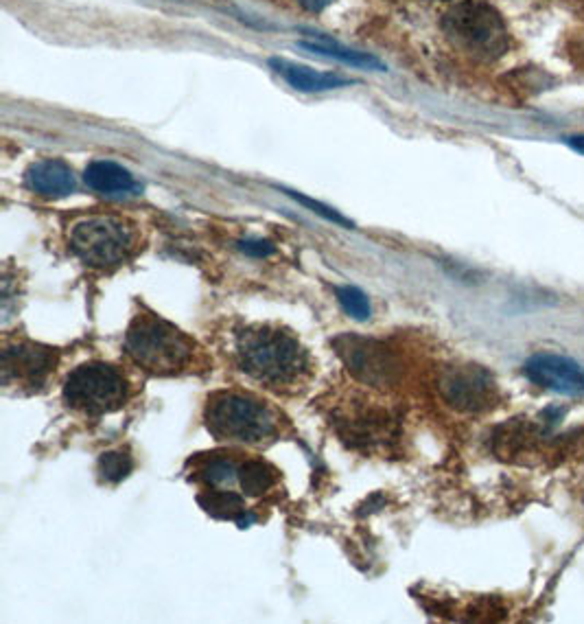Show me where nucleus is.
Masks as SVG:
<instances>
[{
    "label": "nucleus",
    "instance_id": "f257e3e1",
    "mask_svg": "<svg viewBox=\"0 0 584 624\" xmlns=\"http://www.w3.org/2000/svg\"><path fill=\"white\" fill-rule=\"evenodd\" d=\"M239 364L250 377L280 388L294 386L309 371V355L294 335L276 327H250L237 335Z\"/></svg>",
    "mask_w": 584,
    "mask_h": 624
},
{
    "label": "nucleus",
    "instance_id": "f03ea898",
    "mask_svg": "<svg viewBox=\"0 0 584 624\" xmlns=\"http://www.w3.org/2000/svg\"><path fill=\"white\" fill-rule=\"evenodd\" d=\"M125 351L136 366L154 375H178L195 362V342L151 314L134 318L125 335Z\"/></svg>",
    "mask_w": 584,
    "mask_h": 624
},
{
    "label": "nucleus",
    "instance_id": "7ed1b4c3",
    "mask_svg": "<svg viewBox=\"0 0 584 624\" xmlns=\"http://www.w3.org/2000/svg\"><path fill=\"white\" fill-rule=\"evenodd\" d=\"M206 425L219 441L263 443L276 434V416L252 397L237 392H219L208 401Z\"/></svg>",
    "mask_w": 584,
    "mask_h": 624
},
{
    "label": "nucleus",
    "instance_id": "20e7f679",
    "mask_svg": "<svg viewBox=\"0 0 584 624\" xmlns=\"http://www.w3.org/2000/svg\"><path fill=\"white\" fill-rule=\"evenodd\" d=\"M70 248L90 268H116L132 257L136 235L123 219L88 217L70 230Z\"/></svg>",
    "mask_w": 584,
    "mask_h": 624
},
{
    "label": "nucleus",
    "instance_id": "39448f33",
    "mask_svg": "<svg viewBox=\"0 0 584 624\" xmlns=\"http://www.w3.org/2000/svg\"><path fill=\"white\" fill-rule=\"evenodd\" d=\"M449 38L466 53L493 60L508 49V33L497 11L475 0L451 9L445 18Z\"/></svg>",
    "mask_w": 584,
    "mask_h": 624
},
{
    "label": "nucleus",
    "instance_id": "423d86ee",
    "mask_svg": "<svg viewBox=\"0 0 584 624\" xmlns=\"http://www.w3.org/2000/svg\"><path fill=\"white\" fill-rule=\"evenodd\" d=\"M64 401L88 416L108 414L127 401V381L114 366L84 364L66 377Z\"/></svg>",
    "mask_w": 584,
    "mask_h": 624
},
{
    "label": "nucleus",
    "instance_id": "0eeeda50",
    "mask_svg": "<svg viewBox=\"0 0 584 624\" xmlns=\"http://www.w3.org/2000/svg\"><path fill=\"white\" fill-rule=\"evenodd\" d=\"M440 392L455 410L482 412L497 399V381L482 366H455L442 375Z\"/></svg>",
    "mask_w": 584,
    "mask_h": 624
},
{
    "label": "nucleus",
    "instance_id": "6e6552de",
    "mask_svg": "<svg viewBox=\"0 0 584 624\" xmlns=\"http://www.w3.org/2000/svg\"><path fill=\"white\" fill-rule=\"evenodd\" d=\"M525 377L534 386L563 397L584 395V366L567 355L536 353L523 366Z\"/></svg>",
    "mask_w": 584,
    "mask_h": 624
},
{
    "label": "nucleus",
    "instance_id": "1a4fd4ad",
    "mask_svg": "<svg viewBox=\"0 0 584 624\" xmlns=\"http://www.w3.org/2000/svg\"><path fill=\"white\" fill-rule=\"evenodd\" d=\"M57 353L40 344L18 342L3 351V381L20 386H42L55 371Z\"/></svg>",
    "mask_w": 584,
    "mask_h": 624
},
{
    "label": "nucleus",
    "instance_id": "9d476101",
    "mask_svg": "<svg viewBox=\"0 0 584 624\" xmlns=\"http://www.w3.org/2000/svg\"><path fill=\"white\" fill-rule=\"evenodd\" d=\"M335 346L340 349V355L344 357L350 371L359 379H364L366 384H388L394 364L381 344L346 335V338L337 340Z\"/></svg>",
    "mask_w": 584,
    "mask_h": 624
},
{
    "label": "nucleus",
    "instance_id": "9b49d317",
    "mask_svg": "<svg viewBox=\"0 0 584 624\" xmlns=\"http://www.w3.org/2000/svg\"><path fill=\"white\" fill-rule=\"evenodd\" d=\"M29 189L44 198H66L75 191V176L62 160H42L27 169Z\"/></svg>",
    "mask_w": 584,
    "mask_h": 624
},
{
    "label": "nucleus",
    "instance_id": "f8f14e48",
    "mask_svg": "<svg viewBox=\"0 0 584 624\" xmlns=\"http://www.w3.org/2000/svg\"><path fill=\"white\" fill-rule=\"evenodd\" d=\"M270 64L291 88H296L300 92H326V90H335V88H344L353 84V79H346L333 73L313 71V68L309 66L278 60V57L270 60Z\"/></svg>",
    "mask_w": 584,
    "mask_h": 624
},
{
    "label": "nucleus",
    "instance_id": "ddd939ff",
    "mask_svg": "<svg viewBox=\"0 0 584 624\" xmlns=\"http://www.w3.org/2000/svg\"><path fill=\"white\" fill-rule=\"evenodd\" d=\"M84 180L92 191L99 193H127L136 189L134 176L125 167L110 160H95L86 167Z\"/></svg>",
    "mask_w": 584,
    "mask_h": 624
},
{
    "label": "nucleus",
    "instance_id": "4468645a",
    "mask_svg": "<svg viewBox=\"0 0 584 624\" xmlns=\"http://www.w3.org/2000/svg\"><path fill=\"white\" fill-rule=\"evenodd\" d=\"M302 49H309L318 55L333 57V60H340L344 64L370 68V71H385L383 62L377 60L375 55L353 51V49H348V46H342L340 42H333L331 38H324V36H318V38L313 36V42H302Z\"/></svg>",
    "mask_w": 584,
    "mask_h": 624
},
{
    "label": "nucleus",
    "instance_id": "2eb2a0df",
    "mask_svg": "<svg viewBox=\"0 0 584 624\" xmlns=\"http://www.w3.org/2000/svg\"><path fill=\"white\" fill-rule=\"evenodd\" d=\"M239 484L248 495H263L270 491L276 482V471L263 460H248L237 469Z\"/></svg>",
    "mask_w": 584,
    "mask_h": 624
},
{
    "label": "nucleus",
    "instance_id": "dca6fc26",
    "mask_svg": "<svg viewBox=\"0 0 584 624\" xmlns=\"http://www.w3.org/2000/svg\"><path fill=\"white\" fill-rule=\"evenodd\" d=\"M200 504L206 511L219 519H239L245 513L243 500L230 491H210L200 498Z\"/></svg>",
    "mask_w": 584,
    "mask_h": 624
},
{
    "label": "nucleus",
    "instance_id": "f3484780",
    "mask_svg": "<svg viewBox=\"0 0 584 624\" xmlns=\"http://www.w3.org/2000/svg\"><path fill=\"white\" fill-rule=\"evenodd\" d=\"M134 469V460L130 454L108 452L99 458V473L105 482H121Z\"/></svg>",
    "mask_w": 584,
    "mask_h": 624
},
{
    "label": "nucleus",
    "instance_id": "a211bd4d",
    "mask_svg": "<svg viewBox=\"0 0 584 624\" xmlns=\"http://www.w3.org/2000/svg\"><path fill=\"white\" fill-rule=\"evenodd\" d=\"M335 294H337V300H340V305L348 316H353L357 320L370 318V314H372L370 300L364 292L357 290V287H337Z\"/></svg>",
    "mask_w": 584,
    "mask_h": 624
},
{
    "label": "nucleus",
    "instance_id": "6ab92c4d",
    "mask_svg": "<svg viewBox=\"0 0 584 624\" xmlns=\"http://www.w3.org/2000/svg\"><path fill=\"white\" fill-rule=\"evenodd\" d=\"M232 476H235V467H232L230 460H213L210 465L204 469V478L210 484H224L228 482Z\"/></svg>",
    "mask_w": 584,
    "mask_h": 624
},
{
    "label": "nucleus",
    "instance_id": "aec40b11",
    "mask_svg": "<svg viewBox=\"0 0 584 624\" xmlns=\"http://www.w3.org/2000/svg\"><path fill=\"white\" fill-rule=\"evenodd\" d=\"M291 198L294 200H298L300 204H305V206H309V208H313V213H318V215H322V217H326V219H331V222H335V224H342V226H350L346 219L342 217V215H337L335 211H331V208H326V206H322L320 202H313V200H309V198H305V195H300V193H294V191H287Z\"/></svg>",
    "mask_w": 584,
    "mask_h": 624
},
{
    "label": "nucleus",
    "instance_id": "412c9836",
    "mask_svg": "<svg viewBox=\"0 0 584 624\" xmlns=\"http://www.w3.org/2000/svg\"><path fill=\"white\" fill-rule=\"evenodd\" d=\"M239 250L250 254V257H270V254L274 252V244L267 239H243L239 241Z\"/></svg>",
    "mask_w": 584,
    "mask_h": 624
},
{
    "label": "nucleus",
    "instance_id": "4be33fe9",
    "mask_svg": "<svg viewBox=\"0 0 584 624\" xmlns=\"http://www.w3.org/2000/svg\"><path fill=\"white\" fill-rule=\"evenodd\" d=\"M298 5L300 7H305L307 11H322V9H326L329 5H333V0H298Z\"/></svg>",
    "mask_w": 584,
    "mask_h": 624
},
{
    "label": "nucleus",
    "instance_id": "5701e85b",
    "mask_svg": "<svg viewBox=\"0 0 584 624\" xmlns=\"http://www.w3.org/2000/svg\"><path fill=\"white\" fill-rule=\"evenodd\" d=\"M565 143L571 149H576L578 154H584V136H569V138H565Z\"/></svg>",
    "mask_w": 584,
    "mask_h": 624
}]
</instances>
